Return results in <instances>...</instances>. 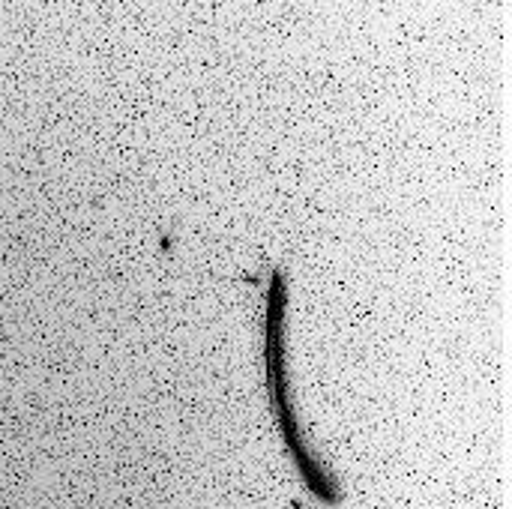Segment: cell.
Returning <instances> with one entry per match:
<instances>
[{
  "instance_id": "cell-1",
  "label": "cell",
  "mask_w": 512,
  "mask_h": 509,
  "mask_svg": "<svg viewBox=\"0 0 512 509\" xmlns=\"http://www.w3.org/2000/svg\"><path fill=\"white\" fill-rule=\"evenodd\" d=\"M282 318H285V282L276 273L270 282V300H267V366H270V399H273V414L282 420V432H285V444L294 453L297 468L303 471L306 483L312 486V492L324 501H336V486L333 480L312 462V456L306 453V444L297 432V423L291 417V399H288V378L282 372L285 366V354H282Z\"/></svg>"
}]
</instances>
